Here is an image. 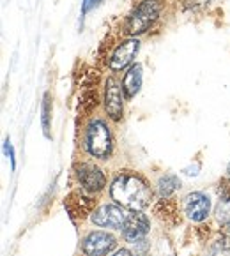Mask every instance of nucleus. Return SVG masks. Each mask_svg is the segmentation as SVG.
I'll list each match as a JSON object with an SVG mask.
<instances>
[{"label":"nucleus","instance_id":"obj_1","mask_svg":"<svg viewBox=\"0 0 230 256\" xmlns=\"http://www.w3.org/2000/svg\"><path fill=\"white\" fill-rule=\"evenodd\" d=\"M110 194L121 207L129 208L133 212H142L151 205L152 200L149 184L133 171H121L110 186Z\"/></svg>","mask_w":230,"mask_h":256},{"label":"nucleus","instance_id":"obj_2","mask_svg":"<svg viewBox=\"0 0 230 256\" xmlns=\"http://www.w3.org/2000/svg\"><path fill=\"white\" fill-rule=\"evenodd\" d=\"M161 15V2L159 0H142L140 4L131 11L124 23V32L127 35H140L145 34L152 25L156 23Z\"/></svg>","mask_w":230,"mask_h":256},{"label":"nucleus","instance_id":"obj_3","mask_svg":"<svg viewBox=\"0 0 230 256\" xmlns=\"http://www.w3.org/2000/svg\"><path fill=\"white\" fill-rule=\"evenodd\" d=\"M85 149L90 155L98 159H108L112 154V135L106 122L94 119L85 129Z\"/></svg>","mask_w":230,"mask_h":256},{"label":"nucleus","instance_id":"obj_4","mask_svg":"<svg viewBox=\"0 0 230 256\" xmlns=\"http://www.w3.org/2000/svg\"><path fill=\"white\" fill-rule=\"evenodd\" d=\"M92 222L96 226L101 228H112V230H123L126 224L127 214L124 212L123 207L119 205H103L98 210H94V214L90 216Z\"/></svg>","mask_w":230,"mask_h":256},{"label":"nucleus","instance_id":"obj_5","mask_svg":"<svg viewBox=\"0 0 230 256\" xmlns=\"http://www.w3.org/2000/svg\"><path fill=\"white\" fill-rule=\"evenodd\" d=\"M117 246V240L112 233L106 232H90L84 239L82 249L87 256H106Z\"/></svg>","mask_w":230,"mask_h":256},{"label":"nucleus","instance_id":"obj_6","mask_svg":"<svg viewBox=\"0 0 230 256\" xmlns=\"http://www.w3.org/2000/svg\"><path fill=\"white\" fill-rule=\"evenodd\" d=\"M123 85H119L115 78H108L105 83V110L113 122H119L124 115V101H123Z\"/></svg>","mask_w":230,"mask_h":256},{"label":"nucleus","instance_id":"obj_7","mask_svg":"<svg viewBox=\"0 0 230 256\" xmlns=\"http://www.w3.org/2000/svg\"><path fill=\"white\" fill-rule=\"evenodd\" d=\"M138 50H140V41L135 37H129L123 43H119V46L113 50L112 57H110V64H108L110 69L113 73L126 69L138 55Z\"/></svg>","mask_w":230,"mask_h":256},{"label":"nucleus","instance_id":"obj_8","mask_svg":"<svg viewBox=\"0 0 230 256\" xmlns=\"http://www.w3.org/2000/svg\"><path fill=\"white\" fill-rule=\"evenodd\" d=\"M182 208L188 219H191L193 222H202L209 216L211 200L204 193H190L182 200Z\"/></svg>","mask_w":230,"mask_h":256},{"label":"nucleus","instance_id":"obj_9","mask_svg":"<svg viewBox=\"0 0 230 256\" xmlns=\"http://www.w3.org/2000/svg\"><path fill=\"white\" fill-rule=\"evenodd\" d=\"M64 207L69 212V216L73 219H84L87 218L88 214H94V207H96V200L92 196H88L87 191L85 193H80V191H74L64 200Z\"/></svg>","mask_w":230,"mask_h":256},{"label":"nucleus","instance_id":"obj_10","mask_svg":"<svg viewBox=\"0 0 230 256\" xmlns=\"http://www.w3.org/2000/svg\"><path fill=\"white\" fill-rule=\"evenodd\" d=\"M76 177H78L84 191H87V193H99V191L105 188V184H106L103 171H101L98 166H92V165L78 166Z\"/></svg>","mask_w":230,"mask_h":256},{"label":"nucleus","instance_id":"obj_11","mask_svg":"<svg viewBox=\"0 0 230 256\" xmlns=\"http://www.w3.org/2000/svg\"><path fill=\"white\" fill-rule=\"evenodd\" d=\"M149 233V219L142 212H133L127 216L126 224L123 228V235L127 242L137 244Z\"/></svg>","mask_w":230,"mask_h":256},{"label":"nucleus","instance_id":"obj_12","mask_svg":"<svg viewBox=\"0 0 230 256\" xmlns=\"http://www.w3.org/2000/svg\"><path fill=\"white\" fill-rule=\"evenodd\" d=\"M142 80H143L142 66H140V64H133L131 68L124 73V78H123V92L126 94L127 99L135 97L138 92H140Z\"/></svg>","mask_w":230,"mask_h":256},{"label":"nucleus","instance_id":"obj_13","mask_svg":"<svg viewBox=\"0 0 230 256\" xmlns=\"http://www.w3.org/2000/svg\"><path fill=\"white\" fill-rule=\"evenodd\" d=\"M154 214H156L158 218L161 219V221L168 222V224H172V222H177V207L176 203L170 202V200H159V202L156 203V207H154Z\"/></svg>","mask_w":230,"mask_h":256},{"label":"nucleus","instance_id":"obj_14","mask_svg":"<svg viewBox=\"0 0 230 256\" xmlns=\"http://www.w3.org/2000/svg\"><path fill=\"white\" fill-rule=\"evenodd\" d=\"M181 189V180L176 175H165L158 180V193L161 198H170L172 194Z\"/></svg>","mask_w":230,"mask_h":256},{"label":"nucleus","instance_id":"obj_15","mask_svg":"<svg viewBox=\"0 0 230 256\" xmlns=\"http://www.w3.org/2000/svg\"><path fill=\"white\" fill-rule=\"evenodd\" d=\"M96 106H98V94H96V87H94L82 94L78 110L82 111V113H90L92 110H96Z\"/></svg>","mask_w":230,"mask_h":256},{"label":"nucleus","instance_id":"obj_16","mask_svg":"<svg viewBox=\"0 0 230 256\" xmlns=\"http://www.w3.org/2000/svg\"><path fill=\"white\" fill-rule=\"evenodd\" d=\"M216 219L221 226L230 232V198H221L216 205Z\"/></svg>","mask_w":230,"mask_h":256},{"label":"nucleus","instance_id":"obj_17","mask_svg":"<svg viewBox=\"0 0 230 256\" xmlns=\"http://www.w3.org/2000/svg\"><path fill=\"white\" fill-rule=\"evenodd\" d=\"M41 124H43L44 136L50 138V117H52V96L50 92H46L43 96V106H41Z\"/></svg>","mask_w":230,"mask_h":256},{"label":"nucleus","instance_id":"obj_18","mask_svg":"<svg viewBox=\"0 0 230 256\" xmlns=\"http://www.w3.org/2000/svg\"><path fill=\"white\" fill-rule=\"evenodd\" d=\"M218 194L221 198H230V179H223L218 188Z\"/></svg>","mask_w":230,"mask_h":256},{"label":"nucleus","instance_id":"obj_19","mask_svg":"<svg viewBox=\"0 0 230 256\" xmlns=\"http://www.w3.org/2000/svg\"><path fill=\"white\" fill-rule=\"evenodd\" d=\"M4 150H5V154H7V157L11 159V166H13V170L16 168V159H15V150H13V145H11V141L9 140H5L4 143Z\"/></svg>","mask_w":230,"mask_h":256},{"label":"nucleus","instance_id":"obj_20","mask_svg":"<svg viewBox=\"0 0 230 256\" xmlns=\"http://www.w3.org/2000/svg\"><path fill=\"white\" fill-rule=\"evenodd\" d=\"M209 2L211 0H186V7H190V9H198V7L207 5Z\"/></svg>","mask_w":230,"mask_h":256},{"label":"nucleus","instance_id":"obj_21","mask_svg":"<svg viewBox=\"0 0 230 256\" xmlns=\"http://www.w3.org/2000/svg\"><path fill=\"white\" fill-rule=\"evenodd\" d=\"M113 256H133V255H131V251H129V249H119V251L115 253Z\"/></svg>","mask_w":230,"mask_h":256},{"label":"nucleus","instance_id":"obj_22","mask_svg":"<svg viewBox=\"0 0 230 256\" xmlns=\"http://www.w3.org/2000/svg\"><path fill=\"white\" fill-rule=\"evenodd\" d=\"M90 5H92V0H84V7H82V11H84V15L87 13L88 9H90Z\"/></svg>","mask_w":230,"mask_h":256},{"label":"nucleus","instance_id":"obj_23","mask_svg":"<svg viewBox=\"0 0 230 256\" xmlns=\"http://www.w3.org/2000/svg\"><path fill=\"white\" fill-rule=\"evenodd\" d=\"M101 2H103V0H92V5H90V7H94V5L101 4Z\"/></svg>","mask_w":230,"mask_h":256},{"label":"nucleus","instance_id":"obj_24","mask_svg":"<svg viewBox=\"0 0 230 256\" xmlns=\"http://www.w3.org/2000/svg\"><path fill=\"white\" fill-rule=\"evenodd\" d=\"M227 175H229V179H230V163H229V166H227Z\"/></svg>","mask_w":230,"mask_h":256}]
</instances>
